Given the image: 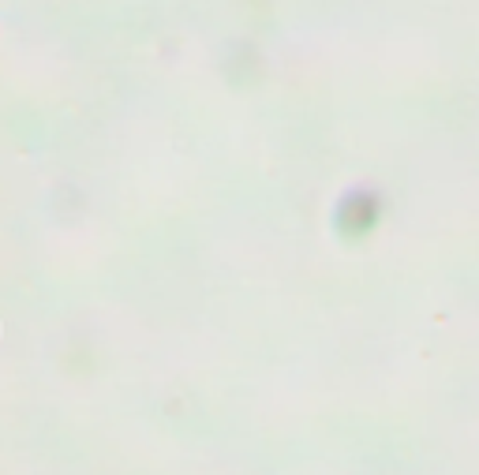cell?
<instances>
[{
    "instance_id": "6da1fadb",
    "label": "cell",
    "mask_w": 479,
    "mask_h": 475,
    "mask_svg": "<svg viewBox=\"0 0 479 475\" xmlns=\"http://www.w3.org/2000/svg\"><path fill=\"white\" fill-rule=\"evenodd\" d=\"M386 213V198L375 184H352L341 198H337L333 206V229L337 236H345V240H363V236H371L379 229Z\"/></svg>"
}]
</instances>
